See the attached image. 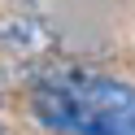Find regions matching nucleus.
Returning a JSON list of instances; mask_svg holds the SVG:
<instances>
[{
    "instance_id": "1",
    "label": "nucleus",
    "mask_w": 135,
    "mask_h": 135,
    "mask_svg": "<svg viewBox=\"0 0 135 135\" xmlns=\"http://www.w3.org/2000/svg\"><path fill=\"white\" fill-rule=\"evenodd\" d=\"M39 122L70 135H135V87L91 70H52L31 96Z\"/></svg>"
},
{
    "instance_id": "2",
    "label": "nucleus",
    "mask_w": 135,
    "mask_h": 135,
    "mask_svg": "<svg viewBox=\"0 0 135 135\" xmlns=\"http://www.w3.org/2000/svg\"><path fill=\"white\" fill-rule=\"evenodd\" d=\"M39 44V26L22 18H0V48H35Z\"/></svg>"
},
{
    "instance_id": "3",
    "label": "nucleus",
    "mask_w": 135,
    "mask_h": 135,
    "mask_svg": "<svg viewBox=\"0 0 135 135\" xmlns=\"http://www.w3.org/2000/svg\"><path fill=\"white\" fill-rule=\"evenodd\" d=\"M48 135H70V131H48Z\"/></svg>"
},
{
    "instance_id": "4",
    "label": "nucleus",
    "mask_w": 135,
    "mask_h": 135,
    "mask_svg": "<svg viewBox=\"0 0 135 135\" xmlns=\"http://www.w3.org/2000/svg\"><path fill=\"white\" fill-rule=\"evenodd\" d=\"M0 135H9V131H4V126H0Z\"/></svg>"
}]
</instances>
